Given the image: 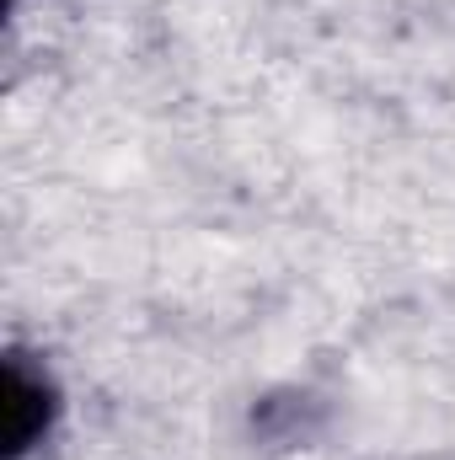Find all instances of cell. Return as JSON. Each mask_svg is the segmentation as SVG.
Here are the masks:
<instances>
[{
  "instance_id": "cell-1",
  "label": "cell",
  "mask_w": 455,
  "mask_h": 460,
  "mask_svg": "<svg viewBox=\"0 0 455 460\" xmlns=\"http://www.w3.org/2000/svg\"><path fill=\"white\" fill-rule=\"evenodd\" d=\"M43 396V385H32L22 369H11V450H22L43 423H32V402Z\"/></svg>"
}]
</instances>
